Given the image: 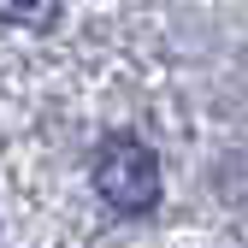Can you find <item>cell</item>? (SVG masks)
<instances>
[{"label":"cell","instance_id":"7a4b0ae2","mask_svg":"<svg viewBox=\"0 0 248 248\" xmlns=\"http://www.w3.org/2000/svg\"><path fill=\"white\" fill-rule=\"evenodd\" d=\"M59 6H65V0H0V18L24 24V30H47L59 18Z\"/></svg>","mask_w":248,"mask_h":248},{"label":"cell","instance_id":"6da1fadb","mask_svg":"<svg viewBox=\"0 0 248 248\" xmlns=\"http://www.w3.org/2000/svg\"><path fill=\"white\" fill-rule=\"evenodd\" d=\"M89 177H95V189H101V201L112 213H148L160 201V154L142 136H130V130H112L95 148Z\"/></svg>","mask_w":248,"mask_h":248}]
</instances>
